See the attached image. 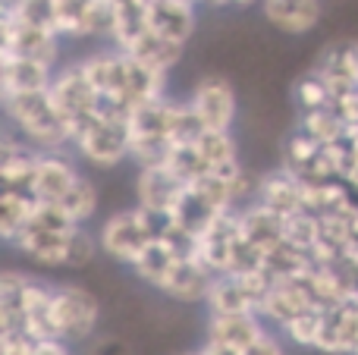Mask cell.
<instances>
[{
	"mask_svg": "<svg viewBox=\"0 0 358 355\" xmlns=\"http://www.w3.org/2000/svg\"><path fill=\"white\" fill-rule=\"evenodd\" d=\"M179 258L170 252V245L164 242V239H155V242L148 245V249L142 252V255L136 258V261L129 264V270L138 277L142 283H148L151 289H161L164 280L170 277V270H173V264Z\"/></svg>",
	"mask_w": 358,
	"mask_h": 355,
	"instance_id": "obj_23",
	"label": "cell"
},
{
	"mask_svg": "<svg viewBox=\"0 0 358 355\" xmlns=\"http://www.w3.org/2000/svg\"><path fill=\"white\" fill-rule=\"evenodd\" d=\"M167 167L173 170L185 186H192V182L201 180L204 173H210V164L204 161V154L198 151L195 142H176L167 157Z\"/></svg>",
	"mask_w": 358,
	"mask_h": 355,
	"instance_id": "obj_28",
	"label": "cell"
},
{
	"mask_svg": "<svg viewBox=\"0 0 358 355\" xmlns=\"http://www.w3.org/2000/svg\"><path fill=\"white\" fill-rule=\"evenodd\" d=\"M73 151L94 170H117L129 161V126L123 117H110L98 107V113L73 129Z\"/></svg>",
	"mask_w": 358,
	"mask_h": 355,
	"instance_id": "obj_4",
	"label": "cell"
},
{
	"mask_svg": "<svg viewBox=\"0 0 358 355\" xmlns=\"http://www.w3.org/2000/svg\"><path fill=\"white\" fill-rule=\"evenodd\" d=\"M50 94H54L60 113L66 117L69 136H73V129L82 123V119L98 113V104H101V94L94 92V85L88 82V75H85V69H82L79 60L60 63V66H57L54 82H50Z\"/></svg>",
	"mask_w": 358,
	"mask_h": 355,
	"instance_id": "obj_7",
	"label": "cell"
},
{
	"mask_svg": "<svg viewBox=\"0 0 358 355\" xmlns=\"http://www.w3.org/2000/svg\"><path fill=\"white\" fill-rule=\"evenodd\" d=\"M283 239L315 258V249H317V242H321V217H317L315 211H299V214H292V217H286Z\"/></svg>",
	"mask_w": 358,
	"mask_h": 355,
	"instance_id": "obj_29",
	"label": "cell"
},
{
	"mask_svg": "<svg viewBox=\"0 0 358 355\" xmlns=\"http://www.w3.org/2000/svg\"><path fill=\"white\" fill-rule=\"evenodd\" d=\"M35 205L38 198L29 189H3V195H0V239L6 245H13L19 239V233L31 220Z\"/></svg>",
	"mask_w": 358,
	"mask_h": 355,
	"instance_id": "obj_22",
	"label": "cell"
},
{
	"mask_svg": "<svg viewBox=\"0 0 358 355\" xmlns=\"http://www.w3.org/2000/svg\"><path fill=\"white\" fill-rule=\"evenodd\" d=\"M185 182L179 180L167 164H155V167H138L136 173V205L148 208L155 214H170L176 201L182 198Z\"/></svg>",
	"mask_w": 358,
	"mask_h": 355,
	"instance_id": "obj_12",
	"label": "cell"
},
{
	"mask_svg": "<svg viewBox=\"0 0 358 355\" xmlns=\"http://www.w3.org/2000/svg\"><path fill=\"white\" fill-rule=\"evenodd\" d=\"M38 340L25 327H3L0 331V355H31Z\"/></svg>",
	"mask_w": 358,
	"mask_h": 355,
	"instance_id": "obj_31",
	"label": "cell"
},
{
	"mask_svg": "<svg viewBox=\"0 0 358 355\" xmlns=\"http://www.w3.org/2000/svg\"><path fill=\"white\" fill-rule=\"evenodd\" d=\"M13 249L38 268L82 270L94 261L101 245L98 233H88L85 226H73V230H22Z\"/></svg>",
	"mask_w": 358,
	"mask_h": 355,
	"instance_id": "obj_2",
	"label": "cell"
},
{
	"mask_svg": "<svg viewBox=\"0 0 358 355\" xmlns=\"http://www.w3.org/2000/svg\"><path fill=\"white\" fill-rule=\"evenodd\" d=\"M54 73H57V69L48 66V63L0 54V94L50 88V82H54Z\"/></svg>",
	"mask_w": 358,
	"mask_h": 355,
	"instance_id": "obj_19",
	"label": "cell"
},
{
	"mask_svg": "<svg viewBox=\"0 0 358 355\" xmlns=\"http://www.w3.org/2000/svg\"><path fill=\"white\" fill-rule=\"evenodd\" d=\"M321 327H324V308H308V312L296 314V318L280 331V337L289 346H296V349H317Z\"/></svg>",
	"mask_w": 358,
	"mask_h": 355,
	"instance_id": "obj_26",
	"label": "cell"
},
{
	"mask_svg": "<svg viewBox=\"0 0 358 355\" xmlns=\"http://www.w3.org/2000/svg\"><path fill=\"white\" fill-rule=\"evenodd\" d=\"M148 29L176 44H189L198 29V6L189 0H155L148 3Z\"/></svg>",
	"mask_w": 358,
	"mask_h": 355,
	"instance_id": "obj_17",
	"label": "cell"
},
{
	"mask_svg": "<svg viewBox=\"0 0 358 355\" xmlns=\"http://www.w3.org/2000/svg\"><path fill=\"white\" fill-rule=\"evenodd\" d=\"M182 48H185V44L170 41V38L157 35L155 29H145L142 35H138L136 41H129V44H126L123 50H126V54H132V57H136V60L148 63V66L164 69V73H173V69H176V63L182 60Z\"/></svg>",
	"mask_w": 358,
	"mask_h": 355,
	"instance_id": "obj_21",
	"label": "cell"
},
{
	"mask_svg": "<svg viewBox=\"0 0 358 355\" xmlns=\"http://www.w3.org/2000/svg\"><path fill=\"white\" fill-rule=\"evenodd\" d=\"M38 154H41V148L25 142L19 132L6 129L3 145H0V180H3V189H29L31 192Z\"/></svg>",
	"mask_w": 358,
	"mask_h": 355,
	"instance_id": "obj_16",
	"label": "cell"
},
{
	"mask_svg": "<svg viewBox=\"0 0 358 355\" xmlns=\"http://www.w3.org/2000/svg\"><path fill=\"white\" fill-rule=\"evenodd\" d=\"M101 324V299L79 283H63L54 289V327L69 346L85 343Z\"/></svg>",
	"mask_w": 358,
	"mask_h": 355,
	"instance_id": "obj_5",
	"label": "cell"
},
{
	"mask_svg": "<svg viewBox=\"0 0 358 355\" xmlns=\"http://www.w3.org/2000/svg\"><path fill=\"white\" fill-rule=\"evenodd\" d=\"M94 355H126V343H120L117 337L94 340Z\"/></svg>",
	"mask_w": 358,
	"mask_h": 355,
	"instance_id": "obj_34",
	"label": "cell"
},
{
	"mask_svg": "<svg viewBox=\"0 0 358 355\" xmlns=\"http://www.w3.org/2000/svg\"><path fill=\"white\" fill-rule=\"evenodd\" d=\"M299 129L308 132V136L317 138L321 145H334L346 136L349 126L343 123V117L334 110V104H330V107H317V110L299 113Z\"/></svg>",
	"mask_w": 358,
	"mask_h": 355,
	"instance_id": "obj_25",
	"label": "cell"
},
{
	"mask_svg": "<svg viewBox=\"0 0 358 355\" xmlns=\"http://www.w3.org/2000/svg\"><path fill=\"white\" fill-rule=\"evenodd\" d=\"M189 104L195 107L204 129H233L239 117V94L233 82L220 73H208L195 79L189 92Z\"/></svg>",
	"mask_w": 358,
	"mask_h": 355,
	"instance_id": "obj_6",
	"label": "cell"
},
{
	"mask_svg": "<svg viewBox=\"0 0 358 355\" xmlns=\"http://www.w3.org/2000/svg\"><path fill=\"white\" fill-rule=\"evenodd\" d=\"M60 208L76 220V224L85 226L88 220H94V214H98V208H101L98 186H94V182L88 180L85 173H82V176H79V182H76V186L66 192V198L60 201Z\"/></svg>",
	"mask_w": 358,
	"mask_h": 355,
	"instance_id": "obj_27",
	"label": "cell"
},
{
	"mask_svg": "<svg viewBox=\"0 0 358 355\" xmlns=\"http://www.w3.org/2000/svg\"><path fill=\"white\" fill-rule=\"evenodd\" d=\"M31 355H73V349H69L66 340L54 337V340H38V346Z\"/></svg>",
	"mask_w": 358,
	"mask_h": 355,
	"instance_id": "obj_33",
	"label": "cell"
},
{
	"mask_svg": "<svg viewBox=\"0 0 358 355\" xmlns=\"http://www.w3.org/2000/svg\"><path fill=\"white\" fill-rule=\"evenodd\" d=\"M245 355H286V349H283V337H273V333L267 331L264 337H261L258 343L252 346V349H245Z\"/></svg>",
	"mask_w": 358,
	"mask_h": 355,
	"instance_id": "obj_32",
	"label": "cell"
},
{
	"mask_svg": "<svg viewBox=\"0 0 358 355\" xmlns=\"http://www.w3.org/2000/svg\"><path fill=\"white\" fill-rule=\"evenodd\" d=\"M79 157L73 148H57V151H41L35 167V180H31V195L38 201H57L60 205L66 192L79 182Z\"/></svg>",
	"mask_w": 358,
	"mask_h": 355,
	"instance_id": "obj_10",
	"label": "cell"
},
{
	"mask_svg": "<svg viewBox=\"0 0 358 355\" xmlns=\"http://www.w3.org/2000/svg\"><path fill=\"white\" fill-rule=\"evenodd\" d=\"M245 242V233H242V217L239 208L233 211H223L214 217V224L198 236V258L208 264L214 274H227L236 261V252Z\"/></svg>",
	"mask_w": 358,
	"mask_h": 355,
	"instance_id": "obj_9",
	"label": "cell"
},
{
	"mask_svg": "<svg viewBox=\"0 0 358 355\" xmlns=\"http://www.w3.org/2000/svg\"><path fill=\"white\" fill-rule=\"evenodd\" d=\"M208 314H239V312H258V299L248 289V283L239 274L227 270V274H214L204 299Z\"/></svg>",
	"mask_w": 358,
	"mask_h": 355,
	"instance_id": "obj_18",
	"label": "cell"
},
{
	"mask_svg": "<svg viewBox=\"0 0 358 355\" xmlns=\"http://www.w3.org/2000/svg\"><path fill=\"white\" fill-rule=\"evenodd\" d=\"M267 333L264 318L258 312H239V314H208L204 324V340L223 343L233 349H252L261 337Z\"/></svg>",
	"mask_w": 358,
	"mask_h": 355,
	"instance_id": "obj_15",
	"label": "cell"
},
{
	"mask_svg": "<svg viewBox=\"0 0 358 355\" xmlns=\"http://www.w3.org/2000/svg\"><path fill=\"white\" fill-rule=\"evenodd\" d=\"M292 98H296V107L299 113L305 110H317V107H330L334 104V94H330V85L327 79H324L317 69H311V73H305L302 79L292 85Z\"/></svg>",
	"mask_w": 358,
	"mask_h": 355,
	"instance_id": "obj_30",
	"label": "cell"
},
{
	"mask_svg": "<svg viewBox=\"0 0 358 355\" xmlns=\"http://www.w3.org/2000/svg\"><path fill=\"white\" fill-rule=\"evenodd\" d=\"M239 217H242V233H245V239L252 245H258L261 252H267V249L283 242L286 217H280V214L271 211L267 205L252 201V205L239 208Z\"/></svg>",
	"mask_w": 358,
	"mask_h": 355,
	"instance_id": "obj_20",
	"label": "cell"
},
{
	"mask_svg": "<svg viewBox=\"0 0 358 355\" xmlns=\"http://www.w3.org/2000/svg\"><path fill=\"white\" fill-rule=\"evenodd\" d=\"M210 280H214V270H210L198 255L179 258L157 293L167 296L170 302H179V305H204Z\"/></svg>",
	"mask_w": 358,
	"mask_h": 355,
	"instance_id": "obj_13",
	"label": "cell"
},
{
	"mask_svg": "<svg viewBox=\"0 0 358 355\" xmlns=\"http://www.w3.org/2000/svg\"><path fill=\"white\" fill-rule=\"evenodd\" d=\"M198 151L204 154V161L210 164V170L229 167V164H239V142H236L233 129H204L198 136Z\"/></svg>",
	"mask_w": 358,
	"mask_h": 355,
	"instance_id": "obj_24",
	"label": "cell"
},
{
	"mask_svg": "<svg viewBox=\"0 0 358 355\" xmlns=\"http://www.w3.org/2000/svg\"><path fill=\"white\" fill-rule=\"evenodd\" d=\"M201 355H245V352H242V349H233V346H223V343H210V340H204Z\"/></svg>",
	"mask_w": 358,
	"mask_h": 355,
	"instance_id": "obj_35",
	"label": "cell"
},
{
	"mask_svg": "<svg viewBox=\"0 0 358 355\" xmlns=\"http://www.w3.org/2000/svg\"><path fill=\"white\" fill-rule=\"evenodd\" d=\"M308 308H321L315 299V287H311V270L305 277H283L273 280V287L267 289V296L261 299L258 314L273 324L277 331H283L296 314L308 312Z\"/></svg>",
	"mask_w": 358,
	"mask_h": 355,
	"instance_id": "obj_8",
	"label": "cell"
},
{
	"mask_svg": "<svg viewBox=\"0 0 358 355\" xmlns=\"http://www.w3.org/2000/svg\"><path fill=\"white\" fill-rule=\"evenodd\" d=\"M255 201L267 205L280 217H292L299 211H308L305 208V182L292 170H286L283 164L258 176V195H255Z\"/></svg>",
	"mask_w": 358,
	"mask_h": 355,
	"instance_id": "obj_14",
	"label": "cell"
},
{
	"mask_svg": "<svg viewBox=\"0 0 358 355\" xmlns=\"http://www.w3.org/2000/svg\"><path fill=\"white\" fill-rule=\"evenodd\" d=\"M3 104V117L13 132L31 142L41 151L57 148H73V136H69V123L60 113L50 88H38V92H10L0 94Z\"/></svg>",
	"mask_w": 358,
	"mask_h": 355,
	"instance_id": "obj_1",
	"label": "cell"
},
{
	"mask_svg": "<svg viewBox=\"0 0 358 355\" xmlns=\"http://www.w3.org/2000/svg\"><path fill=\"white\" fill-rule=\"evenodd\" d=\"M167 217L170 214H155L142 205L120 208V211H113L110 217H104V224H101V230H98L101 252H104L110 261L129 268V264L161 236Z\"/></svg>",
	"mask_w": 358,
	"mask_h": 355,
	"instance_id": "obj_3",
	"label": "cell"
},
{
	"mask_svg": "<svg viewBox=\"0 0 358 355\" xmlns=\"http://www.w3.org/2000/svg\"><path fill=\"white\" fill-rule=\"evenodd\" d=\"M176 355H201V349H189V352H176Z\"/></svg>",
	"mask_w": 358,
	"mask_h": 355,
	"instance_id": "obj_37",
	"label": "cell"
},
{
	"mask_svg": "<svg viewBox=\"0 0 358 355\" xmlns=\"http://www.w3.org/2000/svg\"><path fill=\"white\" fill-rule=\"evenodd\" d=\"M261 0H223V6H255Z\"/></svg>",
	"mask_w": 358,
	"mask_h": 355,
	"instance_id": "obj_36",
	"label": "cell"
},
{
	"mask_svg": "<svg viewBox=\"0 0 358 355\" xmlns=\"http://www.w3.org/2000/svg\"><path fill=\"white\" fill-rule=\"evenodd\" d=\"M261 16L280 35L302 38L324 19V0H261Z\"/></svg>",
	"mask_w": 358,
	"mask_h": 355,
	"instance_id": "obj_11",
	"label": "cell"
}]
</instances>
